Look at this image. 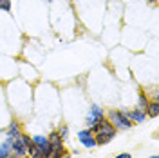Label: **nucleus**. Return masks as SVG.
<instances>
[{"instance_id":"f03ea898","label":"nucleus","mask_w":159,"mask_h":158,"mask_svg":"<svg viewBox=\"0 0 159 158\" xmlns=\"http://www.w3.org/2000/svg\"><path fill=\"white\" fill-rule=\"evenodd\" d=\"M89 129L92 131V135H94V133H101V135H109V136H112V138L118 135V129L114 127V126H112L107 118L96 122V124H94L92 127H89Z\"/></svg>"},{"instance_id":"ddd939ff","label":"nucleus","mask_w":159,"mask_h":158,"mask_svg":"<svg viewBox=\"0 0 159 158\" xmlns=\"http://www.w3.org/2000/svg\"><path fill=\"white\" fill-rule=\"evenodd\" d=\"M148 102H150V100H148V95H147L145 91H139V96H138V107L145 111V109H147V106H148Z\"/></svg>"},{"instance_id":"2eb2a0df","label":"nucleus","mask_w":159,"mask_h":158,"mask_svg":"<svg viewBox=\"0 0 159 158\" xmlns=\"http://www.w3.org/2000/svg\"><path fill=\"white\" fill-rule=\"evenodd\" d=\"M80 142H81V146H83V147H96V140H94V135H92V136H89V138H83V140H80Z\"/></svg>"},{"instance_id":"b1692460","label":"nucleus","mask_w":159,"mask_h":158,"mask_svg":"<svg viewBox=\"0 0 159 158\" xmlns=\"http://www.w3.org/2000/svg\"><path fill=\"white\" fill-rule=\"evenodd\" d=\"M45 2H51V0H45Z\"/></svg>"},{"instance_id":"6ab92c4d","label":"nucleus","mask_w":159,"mask_h":158,"mask_svg":"<svg viewBox=\"0 0 159 158\" xmlns=\"http://www.w3.org/2000/svg\"><path fill=\"white\" fill-rule=\"evenodd\" d=\"M89 136H92V131H90V129H85V131H80V133H78V138L80 140L89 138Z\"/></svg>"},{"instance_id":"39448f33","label":"nucleus","mask_w":159,"mask_h":158,"mask_svg":"<svg viewBox=\"0 0 159 158\" xmlns=\"http://www.w3.org/2000/svg\"><path fill=\"white\" fill-rule=\"evenodd\" d=\"M33 144H34V146H36V147H38L40 151L45 155V158L49 156L51 151H52V149H51V146H49V142H47V136H42V135H38V136H33Z\"/></svg>"},{"instance_id":"f3484780","label":"nucleus","mask_w":159,"mask_h":158,"mask_svg":"<svg viewBox=\"0 0 159 158\" xmlns=\"http://www.w3.org/2000/svg\"><path fill=\"white\" fill-rule=\"evenodd\" d=\"M0 11L9 13L11 11V0H0Z\"/></svg>"},{"instance_id":"a211bd4d","label":"nucleus","mask_w":159,"mask_h":158,"mask_svg":"<svg viewBox=\"0 0 159 158\" xmlns=\"http://www.w3.org/2000/svg\"><path fill=\"white\" fill-rule=\"evenodd\" d=\"M58 135L65 140V138H67V135H69V127H67V126H60V127H58Z\"/></svg>"},{"instance_id":"9b49d317","label":"nucleus","mask_w":159,"mask_h":158,"mask_svg":"<svg viewBox=\"0 0 159 158\" xmlns=\"http://www.w3.org/2000/svg\"><path fill=\"white\" fill-rule=\"evenodd\" d=\"M25 158H45V155L40 151L34 144L31 146V147H27V153H25Z\"/></svg>"},{"instance_id":"f257e3e1","label":"nucleus","mask_w":159,"mask_h":158,"mask_svg":"<svg viewBox=\"0 0 159 158\" xmlns=\"http://www.w3.org/2000/svg\"><path fill=\"white\" fill-rule=\"evenodd\" d=\"M105 118L109 120L110 124H112L114 127L118 129V131H125V129H130V127H132V120L129 118L127 111H118V109H110V111H107Z\"/></svg>"},{"instance_id":"f8f14e48","label":"nucleus","mask_w":159,"mask_h":158,"mask_svg":"<svg viewBox=\"0 0 159 158\" xmlns=\"http://www.w3.org/2000/svg\"><path fill=\"white\" fill-rule=\"evenodd\" d=\"M69 156H70V153L65 147H61V149H54V151H51V155L47 158H69Z\"/></svg>"},{"instance_id":"0eeeda50","label":"nucleus","mask_w":159,"mask_h":158,"mask_svg":"<svg viewBox=\"0 0 159 158\" xmlns=\"http://www.w3.org/2000/svg\"><path fill=\"white\" fill-rule=\"evenodd\" d=\"M127 115H129V118L132 120V124H143V122L147 120V113L139 107L132 109V111H127Z\"/></svg>"},{"instance_id":"4468645a","label":"nucleus","mask_w":159,"mask_h":158,"mask_svg":"<svg viewBox=\"0 0 159 158\" xmlns=\"http://www.w3.org/2000/svg\"><path fill=\"white\" fill-rule=\"evenodd\" d=\"M94 140H96V146H105V144H109L112 136L109 135H101V133H94Z\"/></svg>"},{"instance_id":"dca6fc26","label":"nucleus","mask_w":159,"mask_h":158,"mask_svg":"<svg viewBox=\"0 0 159 158\" xmlns=\"http://www.w3.org/2000/svg\"><path fill=\"white\" fill-rule=\"evenodd\" d=\"M20 138H22V142H24V146H25V147H31V146H33V138H31L29 135L22 133V135H20Z\"/></svg>"},{"instance_id":"aec40b11","label":"nucleus","mask_w":159,"mask_h":158,"mask_svg":"<svg viewBox=\"0 0 159 158\" xmlns=\"http://www.w3.org/2000/svg\"><path fill=\"white\" fill-rule=\"evenodd\" d=\"M116 158H132V155H130V153H121V155H118Z\"/></svg>"},{"instance_id":"4be33fe9","label":"nucleus","mask_w":159,"mask_h":158,"mask_svg":"<svg viewBox=\"0 0 159 158\" xmlns=\"http://www.w3.org/2000/svg\"><path fill=\"white\" fill-rule=\"evenodd\" d=\"M150 4H156V2H157V0H148Z\"/></svg>"},{"instance_id":"1a4fd4ad","label":"nucleus","mask_w":159,"mask_h":158,"mask_svg":"<svg viewBox=\"0 0 159 158\" xmlns=\"http://www.w3.org/2000/svg\"><path fill=\"white\" fill-rule=\"evenodd\" d=\"M145 113H147V118H157L159 116V100H150L147 109H145Z\"/></svg>"},{"instance_id":"412c9836","label":"nucleus","mask_w":159,"mask_h":158,"mask_svg":"<svg viewBox=\"0 0 159 158\" xmlns=\"http://www.w3.org/2000/svg\"><path fill=\"white\" fill-rule=\"evenodd\" d=\"M7 158H18V156H15V155H13V153H11V155H9V156H7Z\"/></svg>"},{"instance_id":"7ed1b4c3","label":"nucleus","mask_w":159,"mask_h":158,"mask_svg":"<svg viewBox=\"0 0 159 158\" xmlns=\"http://www.w3.org/2000/svg\"><path fill=\"white\" fill-rule=\"evenodd\" d=\"M103 118H105L103 109L99 107V106H96V104H92L90 106V113H89V116H87V126L92 127L96 122H99V120H103Z\"/></svg>"},{"instance_id":"5701e85b","label":"nucleus","mask_w":159,"mask_h":158,"mask_svg":"<svg viewBox=\"0 0 159 158\" xmlns=\"http://www.w3.org/2000/svg\"><path fill=\"white\" fill-rule=\"evenodd\" d=\"M150 158H159V156H157V155H154V156H150Z\"/></svg>"},{"instance_id":"6e6552de","label":"nucleus","mask_w":159,"mask_h":158,"mask_svg":"<svg viewBox=\"0 0 159 158\" xmlns=\"http://www.w3.org/2000/svg\"><path fill=\"white\" fill-rule=\"evenodd\" d=\"M6 133H7V136H11V138H16V136H20V135H22V126H20V122H16V120H11L9 126H7V129H6Z\"/></svg>"},{"instance_id":"423d86ee","label":"nucleus","mask_w":159,"mask_h":158,"mask_svg":"<svg viewBox=\"0 0 159 158\" xmlns=\"http://www.w3.org/2000/svg\"><path fill=\"white\" fill-rule=\"evenodd\" d=\"M47 142H49L51 149L54 151V149H61L63 147V142H65V140L58 135V131H51L49 135H47Z\"/></svg>"},{"instance_id":"9d476101","label":"nucleus","mask_w":159,"mask_h":158,"mask_svg":"<svg viewBox=\"0 0 159 158\" xmlns=\"http://www.w3.org/2000/svg\"><path fill=\"white\" fill-rule=\"evenodd\" d=\"M11 142H13V138L6 136V140L0 144V158H7L11 155Z\"/></svg>"},{"instance_id":"20e7f679","label":"nucleus","mask_w":159,"mask_h":158,"mask_svg":"<svg viewBox=\"0 0 159 158\" xmlns=\"http://www.w3.org/2000/svg\"><path fill=\"white\" fill-rule=\"evenodd\" d=\"M11 153H13L15 156H18V158H25L27 147L24 146V142H22V138H20V136L13 138V142H11Z\"/></svg>"}]
</instances>
